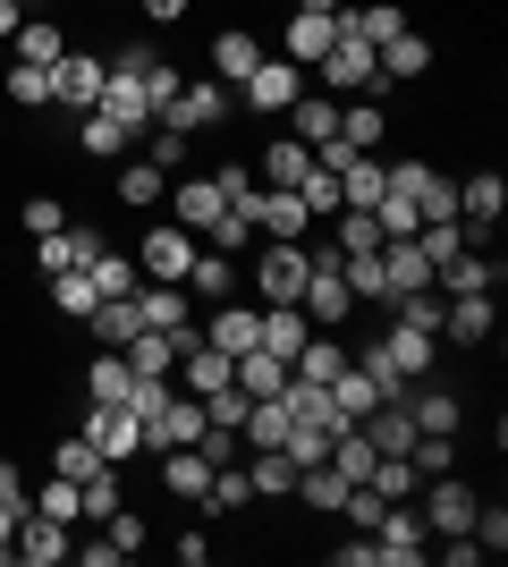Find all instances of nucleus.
<instances>
[{
	"label": "nucleus",
	"mask_w": 508,
	"mask_h": 567,
	"mask_svg": "<svg viewBox=\"0 0 508 567\" xmlns=\"http://www.w3.org/2000/svg\"><path fill=\"white\" fill-rule=\"evenodd\" d=\"M415 415V432H458L466 424V399L449 390V381H407V399H398Z\"/></svg>",
	"instance_id": "21"
},
{
	"label": "nucleus",
	"mask_w": 508,
	"mask_h": 567,
	"mask_svg": "<svg viewBox=\"0 0 508 567\" xmlns=\"http://www.w3.org/2000/svg\"><path fill=\"white\" fill-rule=\"evenodd\" d=\"M18 229H25V237H51V229H69V204H60L51 187H34V195L18 204Z\"/></svg>",
	"instance_id": "49"
},
{
	"label": "nucleus",
	"mask_w": 508,
	"mask_h": 567,
	"mask_svg": "<svg viewBox=\"0 0 508 567\" xmlns=\"http://www.w3.org/2000/svg\"><path fill=\"white\" fill-rule=\"evenodd\" d=\"M169 550H178V567H204V559H212V534H204V525H178Z\"/></svg>",
	"instance_id": "55"
},
{
	"label": "nucleus",
	"mask_w": 508,
	"mask_h": 567,
	"mask_svg": "<svg viewBox=\"0 0 508 567\" xmlns=\"http://www.w3.org/2000/svg\"><path fill=\"white\" fill-rule=\"evenodd\" d=\"M491 339H500V306L491 297H440V348L484 355Z\"/></svg>",
	"instance_id": "11"
},
{
	"label": "nucleus",
	"mask_w": 508,
	"mask_h": 567,
	"mask_svg": "<svg viewBox=\"0 0 508 567\" xmlns=\"http://www.w3.org/2000/svg\"><path fill=\"white\" fill-rule=\"evenodd\" d=\"M136 322H145V331H187V322H195L187 280H145V288H136Z\"/></svg>",
	"instance_id": "22"
},
{
	"label": "nucleus",
	"mask_w": 508,
	"mask_h": 567,
	"mask_svg": "<svg viewBox=\"0 0 508 567\" xmlns=\"http://www.w3.org/2000/svg\"><path fill=\"white\" fill-rule=\"evenodd\" d=\"M331 406H339V424H356V415H373L382 406V390L356 373V364H339V381H331Z\"/></svg>",
	"instance_id": "46"
},
{
	"label": "nucleus",
	"mask_w": 508,
	"mask_h": 567,
	"mask_svg": "<svg viewBox=\"0 0 508 567\" xmlns=\"http://www.w3.org/2000/svg\"><path fill=\"white\" fill-rule=\"evenodd\" d=\"M18 9H25V0H18Z\"/></svg>",
	"instance_id": "63"
},
{
	"label": "nucleus",
	"mask_w": 508,
	"mask_h": 567,
	"mask_svg": "<svg viewBox=\"0 0 508 567\" xmlns=\"http://www.w3.org/2000/svg\"><path fill=\"white\" fill-rule=\"evenodd\" d=\"M43 297H51V313H60V322H85V313L102 306V288H94V271H85V262H76V271H51Z\"/></svg>",
	"instance_id": "34"
},
{
	"label": "nucleus",
	"mask_w": 508,
	"mask_h": 567,
	"mask_svg": "<svg viewBox=\"0 0 508 567\" xmlns=\"http://www.w3.org/2000/svg\"><path fill=\"white\" fill-rule=\"evenodd\" d=\"M289 136H297V144H331V136H339V94L305 85V94L289 102Z\"/></svg>",
	"instance_id": "30"
},
{
	"label": "nucleus",
	"mask_w": 508,
	"mask_h": 567,
	"mask_svg": "<svg viewBox=\"0 0 508 567\" xmlns=\"http://www.w3.org/2000/svg\"><path fill=\"white\" fill-rule=\"evenodd\" d=\"M111 204H127V213H162L169 204V169H153V162H120V178H111Z\"/></svg>",
	"instance_id": "25"
},
{
	"label": "nucleus",
	"mask_w": 508,
	"mask_h": 567,
	"mask_svg": "<svg viewBox=\"0 0 508 567\" xmlns=\"http://www.w3.org/2000/svg\"><path fill=\"white\" fill-rule=\"evenodd\" d=\"M433 543H424V517H415V499H390L382 525H373V567H424Z\"/></svg>",
	"instance_id": "7"
},
{
	"label": "nucleus",
	"mask_w": 508,
	"mask_h": 567,
	"mask_svg": "<svg viewBox=\"0 0 508 567\" xmlns=\"http://www.w3.org/2000/svg\"><path fill=\"white\" fill-rule=\"evenodd\" d=\"M94 466H111V457H94V441H85V432H60V441H51V474H69V483H85Z\"/></svg>",
	"instance_id": "48"
},
{
	"label": "nucleus",
	"mask_w": 508,
	"mask_h": 567,
	"mask_svg": "<svg viewBox=\"0 0 508 567\" xmlns=\"http://www.w3.org/2000/svg\"><path fill=\"white\" fill-rule=\"evenodd\" d=\"M305 169H314V144H297V136H263V162H255V178L263 187H305Z\"/></svg>",
	"instance_id": "27"
},
{
	"label": "nucleus",
	"mask_w": 508,
	"mask_h": 567,
	"mask_svg": "<svg viewBox=\"0 0 508 567\" xmlns=\"http://www.w3.org/2000/svg\"><path fill=\"white\" fill-rule=\"evenodd\" d=\"M314 339V322H305V306H263V348L280 355V364H297V348Z\"/></svg>",
	"instance_id": "38"
},
{
	"label": "nucleus",
	"mask_w": 508,
	"mask_h": 567,
	"mask_svg": "<svg viewBox=\"0 0 508 567\" xmlns=\"http://www.w3.org/2000/svg\"><path fill=\"white\" fill-rule=\"evenodd\" d=\"M102 76H111V60H102L94 43H69L60 60H51V111H60V118L94 111V102H102Z\"/></svg>",
	"instance_id": "2"
},
{
	"label": "nucleus",
	"mask_w": 508,
	"mask_h": 567,
	"mask_svg": "<svg viewBox=\"0 0 508 567\" xmlns=\"http://www.w3.org/2000/svg\"><path fill=\"white\" fill-rule=\"evenodd\" d=\"M120 474H127V466H94V474H85V483H76V492H85V525H102V517H111V508H127ZM85 525H76V534H85Z\"/></svg>",
	"instance_id": "44"
},
{
	"label": "nucleus",
	"mask_w": 508,
	"mask_h": 567,
	"mask_svg": "<svg viewBox=\"0 0 508 567\" xmlns=\"http://www.w3.org/2000/svg\"><path fill=\"white\" fill-rule=\"evenodd\" d=\"M204 441V399H187L178 381L162 390V406L145 415V457H162V450H195Z\"/></svg>",
	"instance_id": "6"
},
{
	"label": "nucleus",
	"mask_w": 508,
	"mask_h": 567,
	"mask_svg": "<svg viewBox=\"0 0 508 567\" xmlns=\"http://www.w3.org/2000/svg\"><path fill=\"white\" fill-rule=\"evenodd\" d=\"M25 508H34V517H60V525H85V492H76L69 474H43V483H25Z\"/></svg>",
	"instance_id": "36"
},
{
	"label": "nucleus",
	"mask_w": 508,
	"mask_h": 567,
	"mask_svg": "<svg viewBox=\"0 0 508 567\" xmlns=\"http://www.w3.org/2000/svg\"><path fill=\"white\" fill-rule=\"evenodd\" d=\"M229 381H238L246 399H280V381H289V364H280L271 348H246L238 364H229Z\"/></svg>",
	"instance_id": "41"
},
{
	"label": "nucleus",
	"mask_w": 508,
	"mask_h": 567,
	"mask_svg": "<svg viewBox=\"0 0 508 567\" xmlns=\"http://www.w3.org/2000/svg\"><path fill=\"white\" fill-rule=\"evenodd\" d=\"M339 364H348V339H339V331H314L305 348H297V364H289V373H297V381H322V390H331V381H339Z\"/></svg>",
	"instance_id": "39"
},
{
	"label": "nucleus",
	"mask_w": 508,
	"mask_h": 567,
	"mask_svg": "<svg viewBox=\"0 0 508 567\" xmlns=\"http://www.w3.org/2000/svg\"><path fill=\"white\" fill-rule=\"evenodd\" d=\"M169 381H178L187 399H212V390H229V355H220L204 331H187V339H178V373H169Z\"/></svg>",
	"instance_id": "17"
},
{
	"label": "nucleus",
	"mask_w": 508,
	"mask_h": 567,
	"mask_svg": "<svg viewBox=\"0 0 508 567\" xmlns=\"http://www.w3.org/2000/svg\"><path fill=\"white\" fill-rule=\"evenodd\" d=\"M289 441V399H255L238 424V450H280Z\"/></svg>",
	"instance_id": "40"
},
{
	"label": "nucleus",
	"mask_w": 508,
	"mask_h": 567,
	"mask_svg": "<svg viewBox=\"0 0 508 567\" xmlns=\"http://www.w3.org/2000/svg\"><path fill=\"white\" fill-rule=\"evenodd\" d=\"M382 348H390V364H398L407 381H424L440 364V339L433 331H407V322H382Z\"/></svg>",
	"instance_id": "32"
},
{
	"label": "nucleus",
	"mask_w": 508,
	"mask_h": 567,
	"mask_svg": "<svg viewBox=\"0 0 508 567\" xmlns=\"http://www.w3.org/2000/svg\"><path fill=\"white\" fill-rule=\"evenodd\" d=\"M322 85V94H339V102H356V94H382V60H373V43H356L348 25H339V43L322 51L314 69H305Z\"/></svg>",
	"instance_id": "1"
},
{
	"label": "nucleus",
	"mask_w": 508,
	"mask_h": 567,
	"mask_svg": "<svg viewBox=\"0 0 508 567\" xmlns=\"http://www.w3.org/2000/svg\"><path fill=\"white\" fill-rule=\"evenodd\" d=\"M500 280H508V262L475 255V246H466L458 262H440V271H433V288H440V297H500Z\"/></svg>",
	"instance_id": "20"
},
{
	"label": "nucleus",
	"mask_w": 508,
	"mask_h": 567,
	"mask_svg": "<svg viewBox=\"0 0 508 567\" xmlns=\"http://www.w3.org/2000/svg\"><path fill=\"white\" fill-rule=\"evenodd\" d=\"M187 297H195V306H229V297H246V262H238V255H220V246H195V262H187Z\"/></svg>",
	"instance_id": "13"
},
{
	"label": "nucleus",
	"mask_w": 508,
	"mask_h": 567,
	"mask_svg": "<svg viewBox=\"0 0 508 567\" xmlns=\"http://www.w3.org/2000/svg\"><path fill=\"white\" fill-rule=\"evenodd\" d=\"M187 9H195V0H136V18H145V25H178Z\"/></svg>",
	"instance_id": "57"
},
{
	"label": "nucleus",
	"mask_w": 508,
	"mask_h": 567,
	"mask_svg": "<svg viewBox=\"0 0 508 567\" xmlns=\"http://www.w3.org/2000/svg\"><path fill=\"white\" fill-rule=\"evenodd\" d=\"M246 483H255V499H289L297 466H289L280 450H246Z\"/></svg>",
	"instance_id": "45"
},
{
	"label": "nucleus",
	"mask_w": 508,
	"mask_h": 567,
	"mask_svg": "<svg viewBox=\"0 0 508 567\" xmlns=\"http://www.w3.org/2000/svg\"><path fill=\"white\" fill-rule=\"evenodd\" d=\"M102 246H111V237L94 229V220H69V229H51V237H34V271H76V262H94Z\"/></svg>",
	"instance_id": "18"
},
{
	"label": "nucleus",
	"mask_w": 508,
	"mask_h": 567,
	"mask_svg": "<svg viewBox=\"0 0 508 567\" xmlns=\"http://www.w3.org/2000/svg\"><path fill=\"white\" fill-rule=\"evenodd\" d=\"M18 18H25L18 0H0V43H9V34H18Z\"/></svg>",
	"instance_id": "61"
},
{
	"label": "nucleus",
	"mask_w": 508,
	"mask_h": 567,
	"mask_svg": "<svg viewBox=\"0 0 508 567\" xmlns=\"http://www.w3.org/2000/svg\"><path fill=\"white\" fill-rule=\"evenodd\" d=\"M136 331H145V322H136V297H102V306L85 313V339H102V348H127Z\"/></svg>",
	"instance_id": "42"
},
{
	"label": "nucleus",
	"mask_w": 508,
	"mask_h": 567,
	"mask_svg": "<svg viewBox=\"0 0 508 567\" xmlns=\"http://www.w3.org/2000/svg\"><path fill=\"white\" fill-rule=\"evenodd\" d=\"M127 144H136V136H127L120 118H102V111H76L69 118V153H76V162H120Z\"/></svg>",
	"instance_id": "24"
},
{
	"label": "nucleus",
	"mask_w": 508,
	"mask_h": 567,
	"mask_svg": "<svg viewBox=\"0 0 508 567\" xmlns=\"http://www.w3.org/2000/svg\"><path fill=\"white\" fill-rule=\"evenodd\" d=\"M204 339H212V348L238 364L246 348H263V306H255V297H229V306H212V313H204Z\"/></svg>",
	"instance_id": "14"
},
{
	"label": "nucleus",
	"mask_w": 508,
	"mask_h": 567,
	"mask_svg": "<svg viewBox=\"0 0 508 567\" xmlns=\"http://www.w3.org/2000/svg\"><path fill=\"white\" fill-rule=\"evenodd\" d=\"M382 136H390V111H382V94L339 102V144H356V153H382Z\"/></svg>",
	"instance_id": "31"
},
{
	"label": "nucleus",
	"mask_w": 508,
	"mask_h": 567,
	"mask_svg": "<svg viewBox=\"0 0 508 567\" xmlns=\"http://www.w3.org/2000/svg\"><path fill=\"white\" fill-rule=\"evenodd\" d=\"M458 220H466V237H491V229L508 220V178H500V169L458 178Z\"/></svg>",
	"instance_id": "16"
},
{
	"label": "nucleus",
	"mask_w": 508,
	"mask_h": 567,
	"mask_svg": "<svg viewBox=\"0 0 508 567\" xmlns=\"http://www.w3.org/2000/svg\"><path fill=\"white\" fill-rule=\"evenodd\" d=\"M305 85H314V76L297 69V60H280V51H263V60H255V76H246V85H238V111H246V118H289V102L305 94Z\"/></svg>",
	"instance_id": "3"
},
{
	"label": "nucleus",
	"mask_w": 508,
	"mask_h": 567,
	"mask_svg": "<svg viewBox=\"0 0 508 567\" xmlns=\"http://www.w3.org/2000/svg\"><path fill=\"white\" fill-rule=\"evenodd\" d=\"M0 508H25V474H18V457H0Z\"/></svg>",
	"instance_id": "58"
},
{
	"label": "nucleus",
	"mask_w": 508,
	"mask_h": 567,
	"mask_svg": "<svg viewBox=\"0 0 508 567\" xmlns=\"http://www.w3.org/2000/svg\"><path fill=\"white\" fill-rule=\"evenodd\" d=\"M85 441H94V457H111V466H145V424H136V406H85Z\"/></svg>",
	"instance_id": "8"
},
{
	"label": "nucleus",
	"mask_w": 508,
	"mask_h": 567,
	"mask_svg": "<svg viewBox=\"0 0 508 567\" xmlns=\"http://www.w3.org/2000/svg\"><path fill=\"white\" fill-rule=\"evenodd\" d=\"M145 144H153V169H169V178H178V169H187V144H195V136H178V127H162V118H153Z\"/></svg>",
	"instance_id": "52"
},
{
	"label": "nucleus",
	"mask_w": 508,
	"mask_h": 567,
	"mask_svg": "<svg viewBox=\"0 0 508 567\" xmlns=\"http://www.w3.org/2000/svg\"><path fill=\"white\" fill-rule=\"evenodd\" d=\"M331 559H339V567H373V534H348V543H339Z\"/></svg>",
	"instance_id": "59"
},
{
	"label": "nucleus",
	"mask_w": 508,
	"mask_h": 567,
	"mask_svg": "<svg viewBox=\"0 0 508 567\" xmlns=\"http://www.w3.org/2000/svg\"><path fill=\"white\" fill-rule=\"evenodd\" d=\"M69 559H85V567H120V559H127V550H120V543H111V534H94V543H69Z\"/></svg>",
	"instance_id": "56"
},
{
	"label": "nucleus",
	"mask_w": 508,
	"mask_h": 567,
	"mask_svg": "<svg viewBox=\"0 0 508 567\" xmlns=\"http://www.w3.org/2000/svg\"><path fill=\"white\" fill-rule=\"evenodd\" d=\"M229 111H238V94H229V85L187 76V85L162 102V127H178V136H212V127H229Z\"/></svg>",
	"instance_id": "4"
},
{
	"label": "nucleus",
	"mask_w": 508,
	"mask_h": 567,
	"mask_svg": "<svg viewBox=\"0 0 508 567\" xmlns=\"http://www.w3.org/2000/svg\"><path fill=\"white\" fill-rule=\"evenodd\" d=\"M331 237H339V255H382V220L373 213H339Z\"/></svg>",
	"instance_id": "50"
},
{
	"label": "nucleus",
	"mask_w": 508,
	"mask_h": 567,
	"mask_svg": "<svg viewBox=\"0 0 508 567\" xmlns=\"http://www.w3.org/2000/svg\"><path fill=\"white\" fill-rule=\"evenodd\" d=\"M0 102H9V111H51V69H25V60H9V69H0Z\"/></svg>",
	"instance_id": "37"
},
{
	"label": "nucleus",
	"mask_w": 508,
	"mask_h": 567,
	"mask_svg": "<svg viewBox=\"0 0 508 567\" xmlns=\"http://www.w3.org/2000/svg\"><path fill=\"white\" fill-rule=\"evenodd\" d=\"M229 213H246V220H255V237H314V229H322V220L305 213V204H297L289 187H255L246 204H229Z\"/></svg>",
	"instance_id": "12"
},
{
	"label": "nucleus",
	"mask_w": 508,
	"mask_h": 567,
	"mask_svg": "<svg viewBox=\"0 0 508 567\" xmlns=\"http://www.w3.org/2000/svg\"><path fill=\"white\" fill-rule=\"evenodd\" d=\"M162 213L178 220V229L212 237V220L229 213V204H220V187H212V178H187V169H178V178H169V204H162Z\"/></svg>",
	"instance_id": "19"
},
{
	"label": "nucleus",
	"mask_w": 508,
	"mask_h": 567,
	"mask_svg": "<svg viewBox=\"0 0 508 567\" xmlns=\"http://www.w3.org/2000/svg\"><path fill=\"white\" fill-rule=\"evenodd\" d=\"M18 517L25 508H0V550H9V559H18Z\"/></svg>",
	"instance_id": "60"
},
{
	"label": "nucleus",
	"mask_w": 508,
	"mask_h": 567,
	"mask_svg": "<svg viewBox=\"0 0 508 567\" xmlns=\"http://www.w3.org/2000/svg\"><path fill=\"white\" fill-rule=\"evenodd\" d=\"M373 60H382V85H424V76H433V34H398V43H382L373 51Z\"/></svg>",
	"instance_id": "26"
},
{
	"label": "nucleus",
	"mask_w": 508,
	"mask_h": 567,
	"mask_svg": "<svg viewBox=\"0 0 508 567\" xmlns=\"http://www.w3.org/2000/svg\"><path fill=\"white\" fill-rule=\"evenodd\" d=\"M204 246H220V255H246V246H263V237H255V220H246V213H220Z\"/></svg>",
	"instance_id": "54"
},
{
	"label": "nucleus",
	"mask_w": 508,
	"mask_h": 567,
	"mask_svg": "<svg viewBox=\"0 0 508 567\" xmlns=\"http://www.w3.org/2000/svg\"><path fill=\"white\" fill-rule=\"evenodd\" d=\"M153 466H162V492H169V499H187V508L204 499V483H212V457H204V450H162Z\"/></svg>",
	"instance_id": "33"
},
{
	"label": "nucleus",
	"mask_w": 508,
	"mask_h": 567,
	"mask_svg": "<svg viewBox=\"0 0 508 567\" xmlns=\"http://www.w3.org/2000/svg\"><path fill=\"white\" fill-rule=\"evenodd\" d=\"M364 483H373L382 499H415V483H424V474H415V457H373V474H364Z\"/></svg>",
	"instance_id": "51"
},
{
	"label": "nucleus",
	"mask_w": 508,
	"mask_h": 567,
	"mask_svg": "<svg viewBox=\"0 0 508 567\" xmlns=\"http://www.w3.org/2000/svg\"><path fill=\"white\" fill-rule=\"evenodd\" d=\"M204 178L220 187V204H246V195L263 187V178H255V162H220V169H204Z\"/></svg>",
	"instance_id": "53"
},
{
	"label": "nucleus",
	"mask_w": 508,
	"mask_h": 567,
	"mask_svg": "<svg viewBox=\"0 0 508 567\" xmlns=\"http://www.w3.org/2000/svg\"><path fill=\"white\" fill-rule=\"evenodd\" d=\"M127 390H136V373H127L120 348H94V355H85V406H127Z\"/></svg>",
	"instance_id": "29"
},
{
	"label": "nucleus",
	"mask_w": 508,
	"mask_h": 567,
	"mask_svg": "<svg viewBox=\"0 0 508 567\" xmlns=\"http://www.w3.org/2000/svg\"><path fill=\"white\" fill-rule=\"evenodd\" d=\"M9 51H18L25 69H51V60L69 51V25H60V18H18V34H9Z\"/></svg>",
	"instance_id": "35"
},
{
	"label": "nucleus",
	"mask_w": 508,
	"mask_h": 567,
	"mask_svg": "<svg viewBox=\"0 0 508 567\" xmlns=\"http://www.w3.org/2000/svg\"><path fill=\"white\" fill-rule=\"evenodd\" d=\"M263 34H255V25H212V43H204V69H212V85H229V94H238L246 76H255V60H263Z\"/></svg>",
	"instance_id": "10"
},
{
	"label": "nucleus",
	"mask_w": 508,
	"mask_h": 567,
	"mask_svg": "<svg viewBox=\"0 0 508 567\" xmlns=\"http://www.w3.org/2000/svg\"><path fill=\"white\" fill-rule=\"evenodd\" d=\"M415 246H424V262L440 271V262H458L475 237H466V220H424V229H415Z\"/></svg>",
	"instance_id": "47"
},
{
	"label": "nucleus",
	"mask_w": 508,
	"mask_h": 567,
	"mask_svg": "<svg viewBox=\"0 0 508 567\" xmlns=\"http://www.w3.org/2000/svg\"><path fill=\"white\" fill-rule=\"evenodd\" d=\"M415 492H424V483H415ZM475 508H484V492L449 466V474H433V492H424V508H415V517H424V534H466V525H475Z\"/></svg>",
	"instance_id": "9"
},
{
	"label": "nucleus",
	"mask_w": 508,
	"mask_h": 567,
	"mask_svg": "<svg viewBox=\"0 0 508 567\" xmlns=\"http://www.w3.org/2000/svg\"><path fill=\"white\" fill-rule=\"evenodd\" d=\"M289 9H348V0H289Z\"/></svg>",
	"instance_id": "62"
},
{
	"label": "nucleus",
	"mask_w": 508,
	"mask_h": 567,
	"mask_svg": "<svg viewBox=\"0 0 508 567\" xmlns=\"http://www.w3.org/2000/svg\"><path fill=\"white\" fill-rule=\"evenodd\" d=\"M85 271H94V288H102V297H136V288H145V271H136V255H127V246H102V255L85 262Z\"/></svg>",
	"instance_id": "43"
},
{
	"label": "nucleus",
	"mask_w": 508,
	"mask_h": 567,
	"mask_svg": "<svg viewBox=\"0 0 508 567\" xmlns=\"http://www.w3.org/2000/svg\"><path fill=\"white\" fill-rule=\"evenodd\" d=\"M331 43H339V9H289L280 18V60H297V69H314Z\"/></svg>",
	"instance_id": "15"
},
{
	"label": "nucleus",
	"mask_w": 508,
	"mask_h": 567,
	"mask_svg": "<svg viewBox=\"0 0 508 567\" xmlns=\"http://www.w3.org/2000/svg\"><path fill=\"white\" fill-rule=\"evenodd\" d=\"M69 543H76V525L34 517V508L18 517V567H60V559H69Z\"/></svg>",
	"instance_id": "23"
},
{
	"label": "nucleus",
	"mask_w": 508,
	"mask_h": 567,
	"mask_svg": "<svg viewBox=\"0 0 508 567\" xmlns=\"http://www.w3.org/2000/svg\"><path fill=\"white\" fill-rule=\"evenodd\" d=\"M339 25H348V34H356V43H398V34H407V0H364V9H339Z\"/></svg>",
	"instance_id": "28"
},
{
	"label": "nucleus",
	"mask_w": 508,
	"mask_h": 567,
	"mask_svg": "<svg viewBox=\"0 0 508 567\" xmlns=\"http://www.w3.org/2000/svg\"><path fill=\"white\" fill-rule=\"evenodd\" d=\"M195 246H204V237H195V229H178V220H169V213H153V220H145V237H136L127 255H136V271H145V280H187Z\"/></svg>",
	"instance_id": "5"
}]
</instances>
